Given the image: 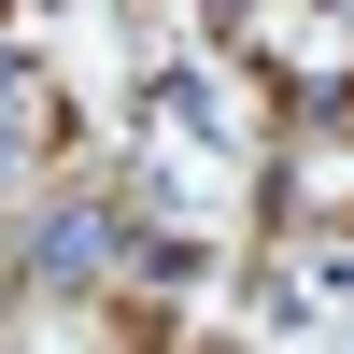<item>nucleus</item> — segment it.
<instances>
[{
  "label": "nucleus",
  "instance_id": "obj_1",
  "mask_svg": "<svg viewBox=\"0 0 354 354\" xmlns=\"http://www.w3.org/2000/svg\"><path fill=\"white\" fill-rule=\"evenodd\" d=\"M28 142H43V128H28V113H0V198H15V170H28Z\"/></svg>",
  "mask_w": 354,
  "mask_h": 354
}]
</instances>
